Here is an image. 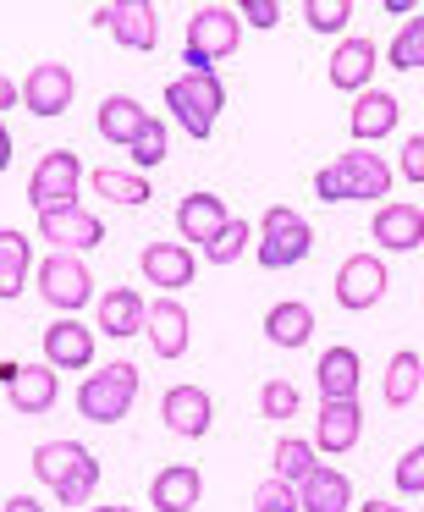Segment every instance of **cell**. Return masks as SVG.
Returning a JSON list of instances; mask_svg holds the SVG:
<instances>
[{
  "label": "cell",
  "mask_w": 424,
  "mask_h": 512,
  "mask_svg": "<svg viewBox=\"0 0 424 512\" xmlns=\"http://www.w3.org/2000/svg\"><path fill=\"white\" fill-rule=\"evenodd\" d=\"M386 56H391V67H397V72H424V12H413L408 23L391 34Z\"/></svg>",
  "instance_id": "836d02e7"
},
{
  "label": "cell",
  "mask_w": 424,
  "mask_h": 512,
  "mask_svg": "<svg viewBox=\"0 0 424 512\" xmlns=\"http://www.w3.org/2000/svg\"><path fill=\"white\" fill-rule=\"evenodd\" d=\"M237 45H243V17L232 6H199L188 23V39H182V67L215 72L226 56H237Z\"/></svg>",
  "instance_id": "3957f363"
},
{
  "label": "cell",
  "mask_w": 424,
  "mask_h": 512,
  "mask_svg": "<svg viewBox=\"0 0 424 512\" xmlns=\"http://www.w3.org/2000/svg\"><path fill=\"white\" fill-rule=\"evenodd\" d=\"M94 28L116 39L122 50H155L160 45V12L149 0H111V6H94Z\"/></svg>",
  "instance_id": "52a82bcc"
},
{
  "label": "cell",
  "mask_w": 424,
  "mask_h": 512,
  "mask_svg": "<svg viewBox=\"0 0 424 512\" xmlns=\"http://www.w3.org/2000/svg\"><path fill=\"white\" fill-rule=\"evenodd\" d=\"M397 171H402V182H413V188H424V133L402 138V155H397Z\"/></svg>",
  "instance_id": "60d3db41"
},
{
  "label": "cell",
  "mask_w": 424,
  "mask_h": 512,
  "mask_svg": "<svg viewBox=\"0 0 424 512\" xmlns=\"http://www.w3.org/2000/svg\"><path fill=\"white\" fill-rule=\"evenodd\" d=\"M237 17H243V23H254V28H265V34H270V28L281 23V6H276V0H243V6H237Z\"/></svg>",
  "instance_id": "b9f144b4"
},
{
  "label": "cell",
  "mask_w": 424,
  "mask_h": 512,
  "mask_svg": "<svg viewBox=\"0 0 424 512\" xmlns=\"http://www.w3.org/2000/svg\"><path fill=\"white\" fill-rule=\"evenodd\" d=\"M419 386H424V358L413 353V347H397L391 364H386V380H380V397H386L391 408H408V402L419 397Z\"/></svg>",
  "instance_id": "f1b7e54d"
},
{
  "label": "cell",
  "mask_w": 424,
  "mask_h": 512,
  "mask_svg": "<svg viewBox=\"0 0 424 512\" xmlns=\"http://www.w3.org/2000/svg\"><path fill=\"white\" fill-rule=\"evenodd\" d=\"M89 188L100 193V199H111V204H149L155 193H149V177L144 171H133V166H94L89 171Z\"/></svg>",
  "instance_id": "83f0119b"
},
{
  "label": "cell",
  "mask_w": 424,
  "mask_h": 512,
  "mask_svg": "<svg viewBox=\"0 0 424 512\" xmlns=\"http://www.w3.org/2000/svg\"><path fill=\"white\" fill-rule=\"evenodd\" d=\"M375 61H380V50H375V39H369V34L342 39V45L331 50V83L342 94H364L369 78H375Z\"/></svg>",
  "instance_id": "d6986e66"
},
{
  "label": "cell",
  "mask_w": 424,
  "mask_h": 512,
  "mask_svg": "<svg viewBox=\"0 0 424 512\" xmlns=\"http://www.w3.org/2000/svg\"><path fill=\"white\" fill-rule=\"evenodd\" d=\"M83 512H133V507H83Z\"/></svg>",
  "instance_id": "c3c4849f"
},
{
  "label": "cell",
  "mask_w": 424,
  "mask_h": 512,
  "mask_svg": "<svg viewBox=\"0 0 424 512\" xmlns=\"http://www.w3.org/2000/svg\"><path fill=\"white\" fill-rule=\"evenodd\" d=\"M12 105H23V89H17L6 72H0V111H12Z\"/></svg>",
  "instance_id": "7bdbcfd3"
},
{
  "label": "cell",
  "mask_w": 424,
  "mask_h": 512,
  "mask_svg": "<svg viewBox=\"0 0 424 512\" xmlns=\"http://www.w3.org/2000/svg\"><path fill=\"white\" fill-rule=\"evenodd\" d=\"M265 336L276 347H303L314 336V309H309V303H298V298L276 303V309L265 314Z\"/></svg>",
  "instance_id": "f546056e"
},
{
  "label": "cell",
  "mask_w": 424,
  "mask_h": 512,
  "mask_svg": "<svg viewBox=\"0 0 424 512\" xmlns=\"http://www.w3.org/2000/svg\"><path fill=\"white\" fill-rule=\"evenodd\" d=\"M17 89H23V111H34V116H67L72 94H78V78H72V67H61V61H39V67L28 72Z\"/></svg>",
  "instance_id": "8fae6325"
},
{
  "label": "cell",
  "mask_w": 424,
  "mask_h": 512,
  "mask_svg": "<svg viewBox=\"0 0 424 512\" xmlns=\"http://www.w3.org/2000/svg\"><path fill=\"white\" fill-rule=\"evenodd\" d=\"M386 193H391V166L369 149L336 155L331 166L314 171V199L325 204H364V199H386Z\"/></svg>",
  "instance_id": "6da1fadb"
},
{
  "label": "cell",
  "mask_w": 424,
  "mask_h": 512,
  "mask_svg": "<svg viewBox=\"0 0 424 512\" xmlns=\"http://www.w3.org/2000/svg\"><path fill=\"white\" fill-rule=\"evenodd\" d=\"M358 512H413V507H397V501H364Z\"/></svg>",
  "instance_id": "bcb514c9"
},
{
  "label": "cell",
  "mask_w": 424,
  "mask_h": 512,
  "mask_svg": "<svg viewBox=\"0 0 424 512\" xmlns=\"http://www.w3.org/2000/svg\"><path fill=\"white\" fill-rule=\"evenodd\" d=\"M78 188H83V160L72 149H45L28 177V204L34 215H50V210H72L78 204Z\"/></svg>",
  "instance_id": "8992f818"
},
{
  "label": "cell",
  "mask_w": 424,
  "mask_h": 512,
  "mask_svg": "<svg viewBox=\"0 0 424 512\" xmlns=\"http://www.w3.org/2000/svg\"><path fill=\"white\" fill-rule=\"evenodd\" d=\"M248 248H254V226H248L243 215H232V221H226L210 243H204V259H210V265H237Z\"/></svg>",
  "instance_id": "d6a6232c"
},
{
  "label": "cell",
  "mask_w": 424,
  "mask_h": 512,
  "mask_svg": "<svg viewBox=\"0 0 424 512\" xmlns=\"http://www.w3.org/2000/svg\"><path fill=\"white\" fill-rule=\"evenodd\" d=\"M39 237L56 243V254H94V248L105 243V221H100V215H89L83 204H72V210L39 215Z\"/></svg>",
  "instance_id": "30bf717a"
},
{
  "label": "cell",
  "mask_w": 424,
  "mask_h": 512,
  "mask_svg": "<svg viewBox=\"0 0 424 512\" xmlns=\"http://www.w3.org/2000/svg\"><path fill=\"white\" fill-rule=\"evenodd\" d=\"M254 512H298V490L287 485V479H259V490H254Z\"/></svg>",
  "instance_id": "ab89813d"
},
{
  "label": "cell",
  "mask_w": 424,
  "mask_h": 512,
  "mask_svg": "<svg viewBox=\"0 0 424 512\" xmlns=\"http://www.w3.org/2000/svg\"><path fill=\"white\" fill-rule=\"evenodd\" d=\"M254 237H259L254 254H259V265H265V270H292V265H303L309 248H314V226L303 221L298 210H287V204H270Z\"/></svg>",
  "instance_id": "5b68a950"
},
{
  "label": "cell",
  "mask_w": 424,
  "mask_h": 512,
  "mask_svg": "<svg viewBox=\"0 0 424 512\" xmlns=\"http://www.w3.org/2000/svg\"><path fill=\"white\" fill-rule=\"evenodd\" d=\"M166 144H171L166 122H160V116H149V122L138 127V138L127 144V155H133V171H149V166H160V160H166Z\"/></svg>",
  "instance_id": "e575fe53"
},
{
  "label": "cell",
  "mask_w": 424,
  "mask_h": 512,
  "mask_svg": "<svg viewBox=\"0 0 424 512\" xmlns=\"http://www.w3.org/2000/svg\"><path fill=\"white\" fill-rule=\"evenodd\" d=\"M298 408H303V391L292 386V380H265V386H259V413H265V419H298Z\"/></svg>",
  "instance_id": "d590c367"
},
{
  "label": "cell",
  "mask_w": 424,
  "mask_h": 512,
  "mask_svg": "<svg viewBox=\"0 0 424 512\" xmlns=\"http://www.w3.org/2000/svg\"><path fill=\"white\" fill-rule=\"evenodd\" d=\"M34 276V243L17 226H0V303H12Z\"/></svg>",
  "instance_id": "4316f807"
},
{
  "label": "cell",
  "mask_w": 424,
  "mask_h": 512,
  "mask_svg": "<svg viewBox=\"0 0 424 512\" xmlns=\"http://www.w3.org/2000/svg\"><path fill=\"white\" fill-rule=\"evenodd\" d=\"M166 111L177 116L182 133L204 144V138L215 133V122H221V111H226L221 72H182V78H171L166 83Z\"/></svg>",
  "instance_id": "7a4b0ae2"
},
{
  "label": "cell",
  "mask_w": 424,
  "mask_h": 512,
  "mask_svg": "<svg viewBox=\"0 0 424 512\" xmlns=\"http://www.w3.org/2000/svg\"><path fill=\"white\" fill-rule=\"evenodd\" d=\"M0 512H45V507H39L34 496H12V501H6V507H0Z\"/></svg>",
  "instance_id": "ee69618b"
},
{
  "label": "cell",
  "mask_w": 424,
  "mask_h": 512,
  "mask_svg": "<svg viewBox=\"0 0 424 512\" xmlns=\"http://www.w3.org/2000/svg\"><path fill=\"white\" fill-rule=\"evenodd\" d=\"M138 270H144L149 287H166V298H177L182 287H193L199 259H193L188 243H149L144 254H138Z\"/></svg>",
  "instance_id": "7c38bea8"
},
{
  "label": "cell",
  "mask_w": 424,
  "mask_h": 512,
  "mask_svg": "<svg viewBox=\"0 0 424 512\" xmlns=\"http://www.w3.org/2000/svg\"><path fill=\"white\" fill-rule=\"evenodd\" d=\"M45 364L50 369H89L94 364V331L78 314H61L56 325H45Z\"/></svg>",
  "instance_id": "2e32d148"
},
{
  "label": "cell",
  "mask_w": 424,
  "mask_h": 512,
  "mask_svg": "<svg viewBox=\"0 0 424 512\" xmlns=\"http://www.w3.org/2000/svg\"><path fill=\"white\" fill-rule=\"evenodd\" d=\"M204 496V474L193 463H171L149 479V507L155 512H193Z\"/></svg>",
  "instance_id": "ac0fdd59"
},
{
  "label": "cell",
  "mask_w": 424,
  "mask_h": 512,
  "mask_svg": "<svg viewBox=\"0 0 424 512\" xmlns=\"http://www.w3.org/2000/svg\"><path fill=\"white\" fill-rule=\"evenodd\" d=\"M391 479H397V496H424V441L408 446V452L397 457Z\"/></svg>",
  "instance_id": "f35d334b"
},
{
  "label": "cell",
  "mask_w": 424,
  "mask_h": 512,
  "mask_svg": "<svg viewBox=\"0 0 424 512\" xmlns=\"http://www.w3.org/2000/svg\"><path fill=\"white\" fill-rule=\"evenodd\" d=\"M369 237H375L386 254H408V248H419L424 243V210L419 204H408V199H391V204H380L375 210V221H369Z\"/></svg>",
  "instance_id": "9a60e30c"
},
{
  "label": "cell",
  "mask_w": 424,
  "mask_h": 512,
  "mask_svg": "<svg viewBox=\"0 0 424 512\" xmlns=\"http://www.w3.org/2000/svg\"><path fill=\"white\" fill-rule=\"evenodd\" d=\"M358 435H364V408L353 402H320V413H314V452L325 457H342L358 446Z\"/></svg>",
  "instance_id": "5bb4252c"
},
{
  "label": "cell",
  "mask_w": 424,
  "mask_h": 512,
  "mask_svg": "<svg viewBox=\"0 0 424 512\" xmlns=\"http://www.w3.org/2000/svg\"><path fill=\"white\" fill-rule=\"evenodd\" d=\"M100 474H105V468H100V457H89V463H83L78 468V474H72V479H61V485H56V496H61V507H89V496H94V490H100Z\"/></svg>",
  "instance_id": "74e56055"
},
{
  "label": "cell",
  "mask_w": 424,
  "mask_h": 512,
  "mask_svg": "<svg viewBox=\"0 0 424 512\" xmlns=\"http://www.w3.org/2000/svg\"><path fill=\"white\" fill-rule=\"evenodd\" d=\"M160 419H166L171 435L199 441V435H210V424H215V402H210L204 386H171L166 397H160Z\"/></svg>",
  "instance_id": "4fadbf2b"
},
{
  "label": "cell",
  "mask_w": 424,
  "mask_h": 512,
  "mask_svg": "<svg viewBox=\"0 0 424 512\" xmlns=\"http://www.w3.org/2000/svg\"><path fill=\"white\" fill-rule=\"evenodd\" d=\"M347 507H353V485H347V474L331 463H320L298 485V512H347Z\"/></svg>",
  "instance_id": "cb8c5ba5"
},
{
  "label": "cell",
  "mask_w": 424,
  "mask_h": 512,
  "mask_svg": "<svg viewBox=\"0 0 424 512\" xmlns=\"http://www.w3.org/2000/svg\"><path fill=\"white\" fill-rule=\"evenodd\" d=\"M12 380H17V364L12 358H0V386H12Z\"/></svg>",
  "instance_id": "7dc6e473"
},
{
  "label": "cell",
  "mask_w": 424,
  "mask_h": 512,
  "mask_svg": "<svg viewBox=\"0 0 424 512\" xmlns=\"http://www.w3.org/2000/svg\"><path fill=\"white\" fill-rule=\"evenodd\" d=\"M6 397H12V408L17 413H50L61 402V380H56V369L50 364H17V380L6 386Z\"/></svg>",
  "instance_id": "ffe728a7"
},
{
  "label": "cell",
  "mask_w": 424,
  "mask_h": 512,
  "mask_svg": "<svg viewBox=\"0 0 424 512\" xmlns=\"http://www.w3.org/2000/svg\"><path fill=\"white\" fill-rule=\"evenodd\" d=\"M89 292H94V276L78 254H45V265H39V298L50 309L78 314V309H89Z\"/></svg>",
  "instance_id": "ba28073f"
},
{
  "label": "cell",
  "mask_w": 424,
  "mask_h": 512,
  "mask_svg": "<svg viewBox=\"0 0 424 512\" xmlns=\"http://www.w3.org/2000/svg\"><path fill=\"white\" fill-rule=\"evenodd\" d=\"M303 23L314 34H342L353 23V0H303Z\"/></svg>",
  "instance_id": "8d00e7d4"
},
{
  "label": "cell",
  "mask_w": 424,
  "mask_h": 512,
  "mask_svg": "<svg viewBox=\"0 0 424 512\" xmlns=\"http://www.w3.org/2000/svg\"><path fill=\"white\" fill-rule=\"evenodd\" d=\"M89 457H94V452H89V446H78V441H45V446L34 452V474L45 479L50 490H56L61 479H72L83 463H89Z\"/></svg>",
  "instance_id": "4dcf8cb0"
},
{
  "label": "cell",
  "mask_w": 424,
  "mask_h": 512,
  "mask_svg": "<svg viewBox=\"0 0 424 512\" xmlns=\"http://www.w3.org/2000/svg\"><path fill=\"white\" fill-rule=\"evenodd\" d=\"M391 276H386V259L380 254H347L342 270H336V303H342L347 314H364L375 309L380 298H386Z\"/></svg>",
  "instance_id": "9c48e42d"
},
{
  "label": "cell",
  "mask_w": 424,
  "mask_h": 512,
  "mask_svg": "<svg viewBox=\"0 0 424 512\" xmlns=\"http://www.w3.org/2000/svg\"><path fill=\"white\" fill-rule=\"evenodd\" d=\"M232 221V210H226V199H215V193H188V199L177 204V232L182 243H210L221 226Z\"/></svg>",
  "instance_id": "603a6c76"
},
{
  "label": "cell",
  "mask_w": 424,
  "mask_h": 512,
  "mask_svg": "<svg viewBox=\"0 0 424 512\" xmlns=\"http://www.w3.org/2000/svg\"><path fill=\"white\" fill-rule=\"evenodd\" d=\"M397 116H402L397 94H386V89H364V94L353 100V138H358V144H375V138L397 133Z\"/></svg>",
  "instance_id": "d4e9b609"
},
{
  "label": "cell",
  "mask_w": 424,
  "mask_h": 512,
  "mask_svg": "<svg viewBox=\"0 0 424 512\" xmlns=\"http://www.w3.org/2000/svg\"><path fill=\"white\" fill-rule=\"evenodd\" d=\"M144 122H149V111L133 100V94H105L100 111H94V127H100V138H105V144H116V149L133 144Z\"/></svg>",
  "instance_id": "484cf974"
},
{
  "label": "cell",
  "mask_w": 424,
  "mask_h": 512,
  "mask_svg": "<svg viewBox=\"0 0 424 512\" xmlns=\"http://www.w3.org/2000/svg\"><path fill=\"white\" fill-rule=\"evenodd\" d=\"M358 380H364V358L353 347H325L320 364H314V386H320V402H353Z\"/></svg>",
  "instance_id": "e0dca14e"
},
{
  "label": "cell",
  "mask_w": 424,
  "mask_h": 512,
  "mask_svg": "<svg viewBox=\"0 0 424 512\" xmlns=\"http://www.w3.org/2000/svg\"><path fill=\"white\" fill-rule=\"evenodd\" d=\"M12 166V133H6V122H0V171Z\"/></svg>",
  "instance_id": "f6af8a7d"
},
{
  "label": "cell",
  "mask_w": 424,
  "mask_h": 512,
  "mask_svg": "<svg viewBox=\"0 0 424 512\" xmlns=\"http://www.w3.org/2000/svg\"><path fill=\"white\" fill-rule=\"evenodd\" d=\"M133 402H138V364H127V358L100 364L78 386V413L89 424H122L133 413Z\"/></svg>",
  "instance_id": "277c9868"
},
{
  "label": "cell",
  "mask_w": 424,
  "mask_h": 512,
  "mask_svg": "<svg viewBox=\"0 0 424 512\" xmlns=\"http://www.w3.org/2000/svg\"><path fill=\"white\" fill-rule=\"evenodd\" d=\"M149 320V303L138 298V287H111L100 292V309H94V325L100 336H138Z\"/></svg>",
  "instance_id": "44dd1931"
},
{
  "label": "cell",
  "mask_w": 424,
  "mask_h": 512,
  "mask_svg": "<svg viewBox=\"0 0 424 512\" xmlns=\"http://www.w3.org/2000/svg\"><path fill=\"white\" fill-rule=\"evenodd\" d=\"M314 468H320V452H314L303 435H281V441H276V479H287V485L298 490Z\"/></svg>",
  "instance_id": "1f68e13d"
},
{
  "label": "cell",
  "mask_w": 424,
  "mask_h": 512,
  "mask_svg": "<svg viewBox=\"0 0 424 512\" xmlns=\"http://www.w3.org/2000/svg\"><path fill=\"white\" fill-rule=\"evenodd\" d=\"M144 336L160 358H182L188 353V309L177 298H155L149 303V320H144Z\"/></svg>",
  "instance_id": "7402d4cb"
}]
</instances>
